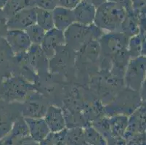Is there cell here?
Wrapping results in <instances>:
<instances>
[{
    "label": "cell",
    "mask_w": 146,
    "mask_h": 145,
    "mask_svg": "<svg viewBox=\"0 0 146 145\" xmlns=\"http://www.w3.org/2000/svg\"><path fill=\"white\" fill-rule=\"evenodd\" d=\"M126 15L125 9L117 4L106 1L97 7L94 24L104 33L120 31Z\"/></svg>",
    "instance_id": "obj_1"
},
{
    "label": "cell",
    "mask_w": 146,
    "mask_h": 145,
    "mask_svg": "<svg viewBox=\"0 0 146 145\" xmlns=\"http://www.w3.org/2000/svg\"><path fill=\"white\" fill-rule=\"evenodd\" d=\"M104 32L95 24L85 26L74 23L63 31L66 45L76 53L92 41H98Z\"/></svg>",
    "instance_id": "obj_2"
},
{
    "label": "cell",
    "mask_w": 146,
    "mask_h": 145,
    "mask_svg": "<svg viewBox=\"0 0 146 145\" xmlns=\"http://www.w3.org/2000/svg\"><path fill=\"white\" fill-rule=\"evenodd\" d=\"M143 103L139 91L129 88H122L115 97L105 105V113L108 117L115 115H124L129 116Z\"/></svg>",
    "instance_id": "obj_3"
},
{
    "label": "cell",
    "mask_w": 146,
    "mask_h": 145,
    "mask_svg": "<svg viewBox=\"0 0 146 145\" xmlns=\"http://www.w3.org/2000/svg\"><path fill=\"white\" fill-rule=\"evenodd\" d=\"M2 92L8 102L21 103L35 90L34 85L19 75H13L6 78L2 85Z\"/></svg>",
    "instance_id": "obj_4"
},
{
    "label": "cell",
    "mask_w": 146,
    "mask_h": 145,
    "mask_svg": "<svg viewBox=\"0 0 146 145\" xmlns=\"http://www.w3.org/2000/svg\"><path fill=\"white\" fill-rule=\"evenodd\" d=\"M145 56L130 59L124 71V84L127 88L140 92L145 83Z\"/></svg>",
    "instance_id": "obj_5"
},
{
    "label": "cell",
    "mask_w": 146,
    "mask_h": 145,
    "mask_svg": "<svg viewBox=\"0 0 146 145\" xmlns=\"http://www.w3.org/2000/svg\"><path fill=\"white\" fill-rule=\"evenodd\" d=\"M50 105V100L35 89L21 103V115L24 118H44Z\"/></svg>",
    "instance_id": "obj_6"
},
{
    "label": "cell",
    "mask_w": 146,
    "mask_h": 145,
    "mask_svg": "<svg viewBox=\"0 0 146 145\" xmlns=\"http://www.w3.org/2000/svg\"><path fill=\"white\" fill-rule=\"evenodd\" d=\"M76 53L66 45L58 50L52 58L49 60V70L50 73L67 76L68 70L75 67Z\"/></svg>",
    "instance_id": "obj_7"
},
{
    "label": "cell",
    "mask_w": 146,
    "mask_h": 145,
    "mask_svg": "<svg viewBox=\"0 0 146 145\" xmlns=\"http://www.w3.org/2000/svg\"><path fill=\"white\" fill-rule=\"evenodd\" d=\"M5 38L14 55L24 54L32 44L26 31L23 30H7Z\"/></svg>",
    "instance_id": "obj_8"
},
{
    "label": "cell",
    "mask_w": 146,
    "mask_h": 145,
    "mask_svg": "<svg viewBox=\"0 0 146 145\" xmlns=\"http://www.w3.org/2000/svg\"><path fill=\"white\" fill-rule=\"evenodd\" d=\"M65 45L63 31L54 28L46 31L40 46L47 59L50 60L54 57L58 50Z\"/></svg>",
    "instance_id": "obj_9"
},
{
    "label": "cell",
    "mask_w": 146,
    "mask_h": 145,
    "mask_svg": "<svg viewBox=\"0 0 146 145\" xmlns=\"http://www.w3.org/2000/svg\"><path fill=\"white\" fill-rule=\"evenodd\" d=\"M36 23V7L26 8L15 13L7 21V30H25Z\"/></svg>",
    "instance_id": "obj_10"
},
{
    "label": "cell",
    "mask_w": 146,
    "mask_h": 145,
    "mask_svg": "<svg viewBox=\"0 0 146 145\" xmlns=\"http://www.w3.org/2000/svg\"><path fill=\"white\" fill-rule=\"evenodd\" d=\"M140 133H145V103H143L128 118V125L123 137L126 141Z\"/></svg>",
    "instance_id": "obj_11"
},
{
    "label": "cell",
    "mask_w": 146,
    "mask_h": 145,
    "mask_svg": "<svg viewBox=\"0 0 146 145\" xmlns=\"http://www.w3.org/2000/svg\"><path fill=\"white\" fill-rule=\"evenodd\" d=\"M29 136V128L26 121L21 115L15 120L9 134L1 140L5 145H18L23 139Z\"/></svg>",
    "instance_id": "obj_12"
},
{
    "label": "cell",
    "mask_w": 146,
    "mask_h": 145,
    "mask_svg": "<svg viewBox=\"0 0 146 145\" xmlns=\"http://www.w3.org/2000/svg\"><path fill=\"white\" fill-rule=\"evenodd\" d=\"M50 132H58L66 128L63 108L55 105H50L44 116Z\"/></svg>",
    "instance_id": "obj_13"
},
{
    "label": "cell",
    "mask_w": 146,
    "mask_h": 145,
    "mask_svg": "<svg viewBox=\"0 0 146 145\" xmlns=\"http://www.w3.org/2000/svg\"><path fill=\"white\" fill-rule=\"evenodd\" d=\"M96 9L92 4L85 0H82L80 3L73 10L75 22L85 26L94 23Z\"/></svg>",
    "instance_id": "obj_14"
},
{
    "label": "cell",
    "mask_w": 146,
    "mask_h": 145,
    "mask_svg": "<svg viewBox=\"0 0 146 145\" xmlns=\"http://www.w3.org/2000/svg\"><path fill=\"white\" fill-rule=\"evenodd\" d=\"M24 119L29 128V136L35 142H40L50 134V129L43 118H24Z\"/></svg>",
    "instance_id": "obj_15"
},
{
    "label": "cell",
    "mask_w": 146,
    "mask_h": 145,
    "mask_svg": "<svg viewBox=\"0 0 146 145\" xmlns=\"http://www.w3.org/2000/svg\"><path fill=\"white\" fill-rule=\"evenodd\" d=\"M52 13L54 28L61 31H65L69 26L75 23V17L73 10L58 6L52 11Z\"/></svg>",
    "instance_id": "obj_16"
},
{
    "label": "cell",
    "mask_w": 146,
    "mask_h": 145,
    "mask_svg": "<svg viewBox=\"0 0 146 145\" xmlns=\"http://www.w3.org/2000/svg\"><path fill=\"white\" fill-rule=\"evenodd\" d=\"M127 52L130 59L145 56V34H140L129 38Z\"/></svg>",
    "instance_id": "obj_17"
},
{
    "label": "cell",
    "mask_w": 146,
    "mask_h": 145,
    "mask_svg": "<svg viewBox=\"0 0 146 145\" xmlns=\"http://www.w3.org/2000/svg\"><path fill=\"white\" fill-rule=\"evenodd\" d=\"M120 32L129 38L140 33L138 17L133 10L127 12V15L121 26Z\"/></svg>",
    "instance_id": "obj_18"
},
{
    "label": "cell",
    "mask_w": 146,
    "mask_h": 145,
    "mask_svg": "<svg viewBox=\"0 0 146 145\" xmlns=\"http://www.w3.org/2000/svg\"><path fill=\"white\" fill-rule=\"evenodd\" d=\"M129 116L115 115L108 117L111 137H123L128 125Z\"/></svg>",
    "instance_id": "obj_19"
},
{
    "label": "cell",
    "mask_w": 146,
    "mask_h": 145,
    "mask_svg": "<svg viewBox=\"0 0 146 145\" xmlns=\"http://www.w3.org/2000/svg\"><path fill=\"white\" fill-rule=\"evenodd\" d=\"M34 0H7L5 8V15L8 19L11 16L26 8L34 7Z\"/></svg>",
    "instance_id": "obj_20"
},
{
    "label": "cell",
    "mask_w": 146,
    "mask_h": 145,
    "mask_svg": "<svg viewBox=\"0 0 146 145\" xmlns=\"http://www.w3.org/2000/svg\"><path fill=\"white\" fill-rule=\"evenodd\" d=\"M36 23L45 31L54 28L52 11L36 7Z\"/></svg>",
    "instance_id": "obj_21"
},
{
    "label": "cell",
    "mask_w": 146,
    "mask_h": 145,
    "mask_svg": "<svg viewBox=\"0 0 146 145\" xmlns=\"http://www.w3.org/2000/svg\"><path fill=\"white\" fill-rule=\"evenodd\" d=\"M66 145H89L84 136V128L75 127L68 128L66 135Z\"/></svg>",
    "instance_id": "obj_22"
},
{
    "label": "cell",
    "mask_w": 146,
    "mask_h": 145,
    "mask_svg": "<svg viewBox=\"0 0 146 145\" xmlns=\"http://www.w3.org/2000/svg\"><path fill=\"white\" fill-rule=\"evenodd\" d=\"M84 136L89 145H107L106 138L91 125L84 128Z\"/></svg>",
    "instance_id": "obj_23"
},
{
    "label": "cell",
    "mask_w": 146,
    "mask_h": 145,
    "mask_svg": "<svg viewBox=\"0 0 146 145\" xmlns=\"http://www.w3.org/2000/svg\"><path fill=\"white\" fill-rule=\"evenodd\" d=\"M32 44L40 45L44 37L46 31L36 23L29 26L25 30Z\"/></svg>",
    "instance_id": "obj_24"
},
{
    "label": "cell",
    "mask_w": 146,
    "mask_h": 145,
    "mask_svg": "<svg viewBox=\"0 0 146 145\" xmlns=\"http://www.w3.org/2000/svg\"><path fill=\"white\" fill-rule=\"evenodd\" d=\"M92 127H94L100 134L106 138L107 140L111 137V131H110V126H109V121H108V117L103 116L98 118L97 120L94 121L90 123Z\"/></svg>",
    "instance_id": "obj_25"
},
{
    "label": "cell",
    "mask_w": 146,
    "mask_h": 145,
    "mask_svg": "<svg viewBox=\"0 0 146 145\" xmlns=\"http://www.w3.org/2000/svg\"><path fill=\"white\" fill-rule=\"evenodd\" d=\"M67 128L58 132H50L48 134L52 145H66V135Z\"/></svg>",
    "instance_id": "obj_26"
},
{
    "label": "cell",
    "mask_w": 146,
    "mask_h": 145,
    "mask_svg": "<svg viewBox=\"0 0 146 145\" xmlns=\"http://www.w3.org/2000/svg\"><path fill=\"white\" fill-rule=\"evenodd\" d=\"M36 7L52 11L58 7L57 0H34Z\"/></svg>",
    "instance_id": "obj_27"
},
{
    "label": "cell",
    "mask_w": 146,
    "mask_h": 145,
    "mask_svg": "<svg viewBox=\"0 0 146 145\" xmlns=\"http://www.w3.org/2000/svg\"><path fill=\"white\" fill-rule=\"evenodd\" d=\"M145 142V133L135 134L126 141L127 145H146Z\"/></svg>",
    "instance_id": "obj_28"
},
{
    "label": "cell",
    "mask_w": 146,
    "mask_h": 145,
    "mask_svg": "<svg viewBox=\"0 0 146 145\" xmlns=\"http://www.w3.org/2000/svg\"><path fill=\"white\" fill-rule=\"evenodd\" d=\"M82 0H57L58 6L66 8L69 10H74Z\"/></svg>",
    "instance_id": "obj_29"
},
{
    "label": "cell",
    "mask_w": 146,
    "mask_h": 145,
    "mask_svg": "<svg viewBox=\"0 0 146 145\" xmlns=\"http://www.w3.org/2000/svg\"><path fill=\"white\" fill-rule=\"evenodd\" d=\"M106 1L117 4L118 5H119V6L122 7L124 9H125L127 12L132 11L131 0H106Z\"/></svg>",
    "instance_id": "obj_30"
},
{
    "label": "cell",
    "mask_w": 146,
    "mask_h": 145,
    "mask_svg": "<svg viewBox=\"0 0 146 145\" xmlns=\"http://www.w3.org/2000/svg\"><path fill=\"white\" fill-rule=\"evenodd\" d=\"M132 10L138 12L145 8V0H131Z\"/></svg>",
    "instance_id": "obj_31"
},
{
    "label": "cell",
    "mask_w": 146,
    "mask_h": 145,
    "mask_svg": "<svg viewBox=\"0 0 146 145\" xmlns=\"http://www.w3.org/2000/svg\"><path fill=\"white\" fill-rule=\"evenodd\" d=\"M107 145H127L124 137H110L107 139Z\"/></svg>",
    "instance_id": "obj_32"
},
{
    "label": "cell",
    "mask_w": 146,
    "mask_h": 145,
    "mask_svg": "<svg viewBox=\"0 0 146 145\" xmlns=\"http://www.w3.org/2000/svg\"><path fill=\"white\" fill-rule=\"evenodd\" d=\"M18 145H39V142H35L29 136V137L23 139Z\"/></svg>",
    "instance_id": "obj_33"
},
{
    "label": "cell",
    "mask_w": 146,
    "mask_h": 145,
    "mask_svg": "<svg viewBox=\"0 0 146 145\" xmlns=\"http://www.w3.org/2000/svg\"><path fill=\"white\" fill-rule=\"evenodd\" d=\"M85 1L92 4L96 8L99 7L100 5L104 3L105 2H106V0H85Z\"/></svg>",
    "instance_id": "obj_34"
},
{
    "label": "cell",
    "mask_w": 146,
    "mask_h": 145,
    "mask_svg": "<svg viewBox=\"0 0 146 145\" xmlns=\"http://www.w3.org/2000/svg\"><path fill=\"white\" fill-rule=\"evenodd\" d=\"M0 145H5L3 144V142H2V140H1V139H0Z\"/></svg>",
    "instance_id": "obj_35"
}]
</instances>
